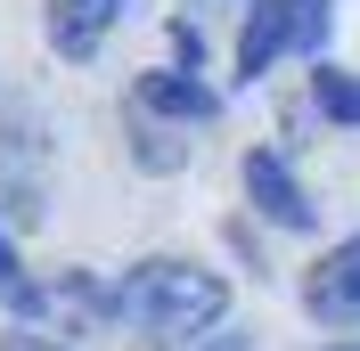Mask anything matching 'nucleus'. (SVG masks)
<instances>
[{"mask_svg":"<svg viewBox=\"0 0 360 351\" xmlns=\"http://www.w3.org/2000/svg\"><path fill=\"white\" fill-rule=\"evenodd\" d=\"M115 310H123L148 343H197L205 327H221L229 286L213 278V270H197V262H139L131 278H123V294H115Z\"/></svg>","mask_w":360,"mask_h":351,"instance_id":"1","label":"nucleus"},{"mask_svg":"<svg viewBox=\"0 0 360 351\" xmlns=\"http://www.w3.org/2000/svg\"><path fill=\"white\" fill-rule=\"evenodd\" d=\"M107 319H115V294L90 278V270H58V278L33 286V327L58 335V351H66L74 335H98Z\"/></svg>","mask_w":360,"mask_h":351,"instance_id":"2","label":"nucleus"},{"mask_svg":"<svg viewBox=\"0 0 360 351\" xmlns=\"http://www.w3.org/2000/svg\"><path fill=\"white\" fill-rule=\"evenodd\" d=\"M303 303H311L319 327H360V237H344L336 253L303 278Z\"/></svg>","mask_w":360,"mask_h":351,"instance_id":"3","label":"nucleus"},{"mask_svg":"<svg viewBox=\"0 0 360 351\" xmlns=\"http://www.w3.org/2000/svg\"><path fill=\"white\" fill-rule=\"evenodd\" d=\"M123 0H49V49L58 58H98V41L115 33Z\"/></svg>","mask_w":360,"mask_h":351,"instance_id":"4","label":"nucleus"},{"mask_svg":"<svg viewBox=\"0 0 360 351\" xmlns=\"http://www.w3.org/2000/svg\"><path fill=\"white\" fill-rule=\"evenodd\" d=\"M246 197L262 204L278 229H311V197L287 180V164H278V155H246Z\"/></svg>","mask_w":360,"mask_h":351,"instance_id":"5","label":"nucleus"},{"mask_svg":"<svg viewBox=\"0 0 360 351\" xmlns=\"http://www.w3.org/2000/svg\"><path fill=\"white\" fill-rule=\"evenodd\" d=\"M139 114H164V123H205L221 114V98L188 74H139Z\"/></svg>","mask_w":360,"mask_h":351,"instance_id":"6","label":"nucleus"},{"mask_svg":"<svg viewBox=\"0 0 360 351\" xmlns=\"http://www.w3.org/2000/svg\"><path fill=\"white\" fill-rule=\"evenodd\" d=\"M278 49H287V0H254L246 41H238V82L270 74V58H278Z\"/></svg>","mask_w":360,"mask_h":351,"instance_id":"7","label":"nucleus"},{"mask_svg":"<svg viewBox=\"0 0 360 351\" xmlns=\"http://www.w3.org/2000/svg\"><path fill=\"white\" fill-rule=\"evenodd\" d=\"M311 90H319V114H336V123H360V82H352V74L319 66V74H311Z\"/></svg>","mask_w":360,"mask_h":351,"instance_id":"8","label":"nucleus"},{"mask_svg":"<svg viewBox=\"0 0 360 351\" xmlns=\"http://www.w3.org/2000/svg\"><path fill=\"white\" fill-rule=\"evenodd\" d=\"M328 33V0H287V49H319Z\"/></svg>","mask_w":360,"mask_h":351,"instance_id":"9","label":"nucleus"},{"mask_svg":"<svg viewBox=\"0 0 360 351\" xmlns=\"http://www.w3.org/2000/svg\"><path fill=\"white\" fill-rule=\"evenodd\" d=\"M33 286H41V278H25L17 253H8V237H0V303L17 310V319H33Z\"/></svg>","mask_w":360,"mask_h":351,"instance_id":"10","label":"nucleus"},{"mask_svg":"<svg viewBox=\"0 0 360 351\" xmlns=\"http://www.w3.org/2000/svg\"><path fill=\"white\" fill-rule=\"evenodd\" d=\"M8 351H58V343H8Z\"/></svg>","mask_w":360,"mask_h":351,"instance_id":"11","label":"nucleus"}]
</instances>
